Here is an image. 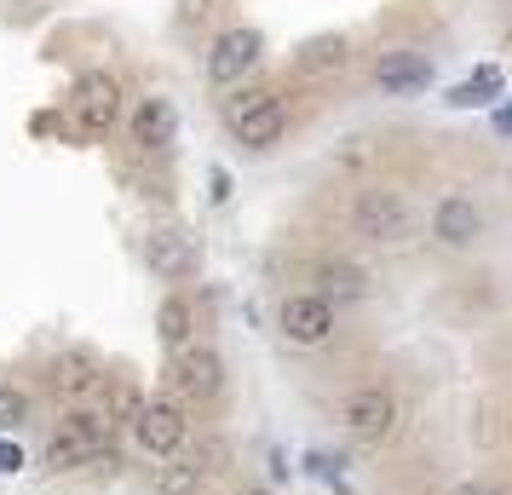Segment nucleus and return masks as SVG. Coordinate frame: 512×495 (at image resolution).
Instances as JSON below:
<instances>
[{
  "label": "nucleus",
  "instance_id": "nucleus-10",
  "mask_svg": "<svg viewBox=\"0 0 512 495\" xmlns=\"http://www.w3.org/2000/svg\"><path fill=\"white\" fill-rule=\"evenodd\" d=\"M282 334H288L294 346H323L328 334H334V306H328L323 294H294V300H282Z\"/></svg>",
  "mask_w": 512,
  "mask_h": 495
},
{
  "label": "nucleus",
  "instance_id": "nucleus-18",
  "mask_svg": "<svg viewBox=\"0 0 512 495\" xmlns=\"http://www.w3.org/2000/svg\"><path fill=\"white\" fill-rule=\"evenodd\" d=\"M225 455H231V449H225V438H202V444H196V449H190V455H185V467L196 472L202 484H208L213 472L225 467Z\"/></svg>",
  "mask_w": 512,
  "mask_h": 495
},
{
  "label": "nucleus",
  "instance_id": "nucleus-20",
  "mask_svg": "<svg viewBox=\"0 0 512 495\" xmlns=\"http://www.w3.org/2000/svg\"><path fill=\"white\" fill-rule=\"evenodd\" d=\"M323 288H334V294H363L369 277H363L357 265H323Z\"/></svg>",
  "mask_w": 512,
  "mask_h": 495
},
{
  "label": "nucleus",
  "instance_id": "nucleus-26",
  "mask_svg": "<svg viewBox=\"0 0 512 495\" xmlns=\"http://www.w3.org/2000/svg\"><path fill=\"white\" fill-rule=\"evenodd\" d=\"M236 495H265V490H236Z\"/></svg>",
  "mask_w": 512,
  "mask_h": 495
},
{
  "label": "nucleus",
  "instance_id": "nucleus-12",
  "mask_svg": "<svg viewBox=\"0 0 512 495\" xmlns=\"http://www.w3.org/2000/svg\"><path fill=\"white\" fill-rule=\"evenodd\" d=\"M374 81H380L386 93H420V87L432 81V64H426V52H380Z\"/></svg>",
  "mask_w": 512,
  "mask_h": 495
},
{
  "label": "nucleus",
  "instance_id": "nucleus-2",
  "mask_svg": "<svg viewBox=\"0 0 512 495\" xmlns=\"http://www.w3.org/2000/svg\"><path fill=\"white\" fill-rule=\"evenodd\" d=\"M340 426H346L351 444L363 449H380L397 438V426H403V403L386 392V386H357L346 403H340Z\"/></svg>",
  "mask_w": 512,
  "mask_h": 495
},
{
  "label": "nucleus",
  "instance_id": "nucleus-9",
  "mask_svg": "<svg viewBox=\"0 0 512 495\" xmlns=\"http://www.w3.org/2000/svg\"><path fill=\"white\" fill-rule=\"evenodd\" d=\"M254 64H259V29H225L208 52V81L213 87H236Z\"/></svg>",
  "mask_w": 512,
  "mask_h": 495
},
{
  "label": "nucleus",
  "instance_id": "nucleus-13",
  "mask_svg": "<svg viewBox=\"0 0 512 495\" xmlns=\"http://www.w3.org/2000/svg\"><path fill=\"white\" fill-rule=\"evenodd\" d=\"M478 231H484V213L472 208L466 196H443L438 213H432V236H438V242H449V248H466Z\"/></svg>",
  "mask_w": 512,
  "mask_h": 495
},
{
  "label": "nucleus",
  "instance_id": "nucleus-7",
  "mask_svg": "<svg viewBox=\"0 0 512 495\" xmlns=\"http://www.w3.org/2000/svg\"><path fill=\"white\" fill-rule=\"evenodd\" d=\"M144 265H150L162 283H185V277H196V265H202V254H196V236L179 231V225L150 231V236H144Z\"/></svg>",
  "mask_w": 512,
  "mask_h": 495
},
{
  "label": "nucleus",
  "instance_id": "nucleus-11",
  "mask_svg": "<svg viewBox=\"0 0 512 495\" xmlns=\"http://www.w3.org/2000/svg\"><path fill=\"white\" fill-rule=\"evenodd\" d=\"M52 392H64L70 403L98 398V392H104V369H98V363H93L87 352L58 357V363H52Z\"/></svg>",
  "mask_w": 512,
  "mask_h": 495
},
{
  "label": "nucleus",
  "instance_id": "nucleus-8",
  "mask_svg": "<svg viewBox=\"0 0 512 495\" xmlns=\"http://www.w3.org/2000/svg\"><path fill=\"white\" fill-rule=\"evenodd\" d=\"M70 98H75V121H81L87 133H104V127L121 116V81L104 75V70H87L81 81H75Z\"/></svg>",
  "mask_w": 512,
  "mask_h": 495
},
{
  "label": "nucleus",
  "instance_id": "nucleus-24",
  "mask_svg": "<svg viewBox=\"0 0 512 495\" xmlns=\"http://www.w3.org/2000/svg\"><path fill=\"white\" fill-rule=\"evenodd\" d=\"M18 467H24V449L12 438H0V472H18Z\"/></svg>",
  "mask_w": 512,
  "mask_h": 495
},
{
  "label": "nucleus",
  "instance_id": "nucleus-23",
  "mask_svg": "<svg viewBox=\"0 0 512 495\" xmlns=\"http://www.w3.org/2000/svg\"><path fill=\"white\" fill-rule=\"evenodd\" d=\"M213 12H219V0H179V18H185V24H202Z\"/></svg>",
  "mask_w": 512,
  "mask_h": 495
},
{
  "label": "nucleus",
  "instance_id": "nucleus-16",
  "mask_svg": "<svg viewBox=\"0 0 512 495\" xmlns=\"http://www.w3.org/2000/svg\"><path fill=\"white\" fill-rule=\"evenodd\" d=\"M300 70H311V75L346 70V41H340V35H317V41H305L300 47Z\"/></svg>",
  "mask_w": 512,
  "mask_h": 495
},
{
  "label": "nucleus",
  "instance_id": "nucleus-21",
  "mask_svg": "<svg viewBox=\"0 0 512 495\" xmlns=\"http://www.w3.org/2000/svg\"><path fill=\"white\" fill-rule=\"evenodd\" d=\"M24 421H29V392L0 386V432H6V426H24Z\"/></svg>",
  "mask_w": 512,
  "mask_h": 495
},
{
  "label": "nucleus",
  "instance_id": "nucleus-17",
  "mask_svg": "<svg viewBox=\"0 0 512 495\" xmlns=\"http://www.w3.org/2000/svg\"><path fill=\"white\" fill-rule=\"evenodd\" d=\"M489 93H501V70H478L472 81L449 87V104H455V110H472V104H484Z\"/></svg>",
  "mask_w": 512,
  "mask_h": 495
},
{
  "label": "nucleus",
  "instance_id": "nucleus-4",
  "mask_svg": "<svg viewBox=\"0 0 512 495\" xmlns=\"http://www.w3.org/2000/svg\"><path fill=\"white\" fill-rule=\"evenodd\" d=\"M351 231L380 242V248H397L403 236L415 231V213H409V202H403L397 190H363V196L351 202Z\"/></svg>",
  "mask_w": 512,
  "mask_h": 495
},
{
  "label": "nucleus",
  "instance_id": "nucleus-6",
  "mask_svg": "<svg viewBox=\"0 0 512 495\" xmlns=\"http://www.w3.org/2000/svg\"><path fill=\"white\" fill-rule=\"evenodd\" d=\"M225 121H231V133L248 150H271L282 139V127H288V110H282L277 93H242V98H231Z\"/></svg>",
  "mask_w": 512,
  "mask_h": 495
},
{
  "label": "nucleus",
  "instance_id": "nucleus-19",
  "mask_svg": "<svg viewBox=\"0 0 512 495\" xmlns=\"http://www.w3.org/2000/svg\"><path fill=\"white\" fill-rule=\"evenodd\" d=\"M156 495H202V478H196L185 461H167V467L156 472Z\"/></svg>",
  "mask_w": 512,
  "mask_h": 495
},
{
  "label": "nucleus",
  "instance_id": "nucleus-14",
  "mask_svg": "<svg viewBox=\"0 0 512 495\" xmlns=\"http://www.w3.org/2000/svg\"><path fill=\"white\" fill-rule=\"evenodd\" d=\"M173 133H179V116H173V104H167V98H144L139 116H133V144L162 156L167 144H173Z\"/></svg>",
  "mask_w": 512,
  "mask_h": 495
},
{
  "label": "nucleus",
  "instance_id": "nucleus-1",
  "mask_svg": "<svg viewBox=\"0 0 512 495\" xmlns=\"http://www.w3.org/2000/svg\"><path fill=\"white\" fill-rule=\"evenodd\" d=\"M47 467L52 472H75V467H104L116 472V455H110V426L87 415V409H75L58 421V432L47 438Z\"/></svg>",
  "mask_w": 512,
  "mask_h": 495
},
{
  "label": "nucleus",
  "instance_id": "nucleus-22",
  "mask_svg": "<svg viewBox=\"0 0 512 495\" xmlns=\"http://www.w3.org/2000/svg\"><path fill=\"white\" fill-rule=\"evenodd\" d=\"M305 467L317 472L323 484H334V490H346V472H340V461H328V455H305Z\"/></svg>",
  "mask_w": 512,
  "mask_h": 495
},
{
  "label": "nucleus",
  "instance_id": "nucleus-5",
  "mask_svg": "<svg viewBox=\"0 0 512 495\" xmlns=\"http://www.w3.org/2000/svg\"><path fill=\"white\" fill-rule=\"evenodd\" d=\"M133 438H139L144 455H162V461H173L179 449L190 444V421H185V409L173 398H150L139 403V415H133Z\"/></svg>",
  "mask_w": 512,
  "mask_h": 495
},
{
  "label": "nucleus",
  "instance_id": "nucleus-25",
  "mask_svg": "<svg viewBox=\"0 0 512 495\" xmlns=\"http://www.w3.org/2000/svg\"><path fill=\"white\" fill-rule=\"evenodd\" d=\"M455 495H512L507 484H489V478H472V484H461Z\"/></svg>",
  "mask_w": 512,
  "mask_h": 495
},
{
  "label": "nucleus",
  "instance_id": "nucleus-15",
  "mask_svg": "<svg viewBox=\"0 0 512 495\" xmlns=\"http://www.w3.org/2000/svg\"><path fill=\"white\" fill-rule=\"evenodd\" d=\"M156 329H162V346L173 357L190 352V346H196V311H190V300H179V294H173V300H162V311H156Z\"/></svg>",
  "mask_w": 512,
  "mask_h": 495
},
{
  "label": "nucleus",
  "instance_id": "nucleus-3",
  "mask_svg": "<svg viewBox=\"0 0 512 495\" xmlns=\"http://www.w3.org/2000/svg\"><path fill=\"white\" fill-rule=\"evenodd\" d=\"M167 392H173V403L179 409H213L219 403V392H225V363H219V352H208V346H190V352L173 357V369H167Z\"/></svg>",
  "mask_w": 512,
  "mask_h": 495
}]
</instances>
